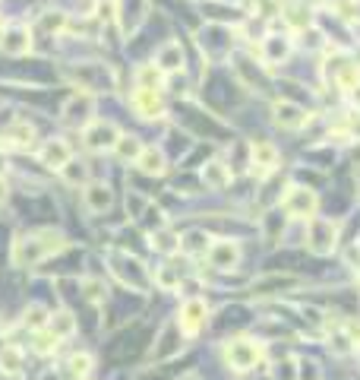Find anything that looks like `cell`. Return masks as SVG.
Returning <instances> with one entry per match:
<instances>
[{
    "label": "cell",
    "instance_id": "cell-1",
    "mask_svg": "<svg viewBox=\"0 0 360 380\" xmlns=\"http://www.w3.org/2000/svg\"><path fill=\"white\" fill-rule=\"evenodd\" d=\"M67 247V238L61 235V231L54 229H38L32 231V235H23L13 244V263L16 266H32V263L51 257V254L63 251Z\"/></svg>",
    "mask_w": 360,
    "mask_h": 380
},
{
    "label": "cell",
    "instance_id": "cell-2",
    "mask_svg": "<svg viewBox=\"0 0 360 380\" xmlns=\"http://www.w3.org/2000/svg\"><path fill=\"white\" fill-rule=\"evenodd\" d=\"M316 206H319V196L310 187H288V194L282 200V209L291 219H310L316 213Z\"/></svg>",
    "mask_w": 360,
    "mask_h": 380
},
{
    "label": "cell",
    "instance_id": "cell-3",
    "mask_svg": "<svg viewBox=\"0 0 360 380\" xmlns=\"http://www.w3.org/2000/svg\"><path fill=\"white\" fill-rule=\"evenodd\" d=\"M259 352H262L259 342H253V339H227V346H225V358H227V364H231L234 371L256 368Z\"/></svg>",
    "mask_w": 360,
    "mask_h": 380
},
{
    "label": "cell",
    "instance_id": "cell-4",
    "mask_svg": "<svg viewBox=\"0 0 360 380\" xmlns=\"http://www.w3.org/2000/svg\"><path fill=\"white\" fill-rule=\"evenodd\" d=\"M86 130V146H89L92 152H108V149H114L117 140H120V130H117V124L111 121H92L89 127H83Z\"/></svg>",
    "mask_w": 360,
    "mask_h": 380
},
{
    "label": "cell",
    "instance_id": "cell-5",
    "mask_svg": "<svg viewBox=\"0 0 360 380\" xmlns=\"http://www.w3.org/2000/svg\"><path fill=\"white\" fill-rule=\"evenodd\" d=\"M130 105H133V111L145 121H155L165 114V99H161V92L145 89V86H136L133 95H130Z\"/></svg>",
    "mask_w": 360,
    "mask_h": 380
},
{
    "label": "cell",
    "instance_id": "cell-6",
    "mask_svg": "<svg viewBox=\"0 0 360 380\" xmlns=\"http://www.w3.org/2000/svg\"><path fill=\"white\" fill-rule=\"evenodd\" d=\"M117 26L123 35H133L149 13V0H117Z\"/></svg>",
    "mask_w": 360,
    "mask_h": 380
},
{
    "label": "cell",
    "instance_id": "cell-7",
    "mask_svg": "<svg viewBox=\"0 0 360 380\" xmlns=\"http://www.w3.org/2000/svg\"><path fill=\"white\" fill-rule=\"evenodd\" d=\"M92 114H95V99L89 92H76L63 105V124H70V127H89Z\"/></svg>",
    "mask_w": 360,
    "mask_h": 380
},
{
    "label": "cell",
    "instance_id": "cell-8",
    "mask_svg": "<svg viewBox=\"0 0 360 380\" xmlns=\"http://www.w3.org/2000/svg\"><path fill=\"white\" fill-rule=\"evenodd\" d=\"M205 314H209V308H205V301L202 298H187L183 301V308L178 314V326H180V333H187V336H196L205 326Z\"/></svg>",
    "mask_w": 360,
    "mask_h": 380
},
{
    "label": "cell",
    "instance_id": "cell-9",
    "mask_svg": "<svg viewBox=\"0 0 360 380\" xmlns=\"http://www.w3.org/2000/svg\"><path fill=\"white\" fill-rule=\"evenodd\" d=\"M0 51L10 57H23L32 51V32L29 26H6L4 35H0Z\"/></svg>",
    "mask_w": 360,
    "mask_h": 380
},
{
    "label": "cell",
    "instance_id": "cell-10",
    "mask_svg": "<svg viewBox=\"0 0 360 380\" xmlns=\"http://www.w3.org/2000/svg\"><path fill=\"white\" fill-rule=\"evenodd\" d=\"M294 51V41L288 35H262V45H259V57L262 64L275 67V64H284Z\"/></svg>",
    "mask_w": 360,
    "mask_h": 380
},
{
    "label": "cell",
    "instance_id": "cell-11",
    "mask_svg": "<svg viewBox=\"0 0 360 380\" xmlns=\"http://www.w3.org/2000/svg\"><path fill=\"white\" fill-rule=\"evenodd\" d=\"M250 165H253L256 178H269V174L278 168V149L266 140L253 143V149H250Z\"/></svg>",
    "mask_w": 360,
    "mask_h": 380
},
{
    "label": "cell",
    "instance_id": "cell-12",
    "mask_svg": "<svg viewBox=\"0 0 360 380\" xmlns=\"http://www.w3.org/2000/svg\"><path fill=\"white\" fill-rule=\"evenodd\" d=\"M282 19L291 32H304L313 26V6L307 0H288V4H282Z\"/></svg>",
    "mask_w": 360,
    "mask_h": 380
},
{
    "label": "cell",
    "instance_id": "cell-13",
    "mask_svg": "<svg viewBox=\"0 0 360 380\" xmlns=\"http://www.w3.org/2000/svg\"><path fill=\"white\" fill-rule=\"evenodd\" d=\"M275 124L282 130H300L307 121H310V114H307V108H300L297 101H288V99H282V101H275Z\"/></svg>",
    "mask_w": 360,
    "mask_h": 380
},
{
    "label": "cell",
    "instance_id": "cell-14",
    "mask_svg": "<svg viewBox=\"0 0 360 380\" xmlns=\"http://www.w3.org/2000/svg\"><path fill=\"white\" fill-rule=\"evenodd\" d=\"M310 251L313 254H332L335 251V225L326 219L310 222Z\"/></svg>",
    "mask_w": 360,
    "mask_h": 380
},
{
    "label": "cell",
    "instance_id": "cell-15",
    "mask_svg": "<svg viewBox=\"0 0 360 380\" xmlns=\"http://www.w3.org/2000/svg\"><path fill=\"white\" fill-rule=\"evenodd\" d=\"M155 67L165 73H178L183 70V45L180 41H165L158 51H155Z\"/></svg>",
    "mask_w": 360,
    "mask_h": 380
},
{
    "label": "cell",
    "instance_id": "cell-16",
    "mask_svg": "<svg viewBox=\"0 0 360 380\" xmlns=\"http://www.w3.org/2000/svg\"><path fill=\"white\" fill-rule=\"evenodd\" d=\"M38 159H41V165L57 168V171H61V168L73 159V149H70V143H67V140H48L45 146H41Z\"/></svg>",
    "mask_w": 360,
    "mask_h": 380
},
{
    "label": "cell",
    "instance_id": "cell-17",
    "mask_svg": "<svg viewBox=\"0 0 360 380\" xmlns=\"http://www.w3.org/2000/svg\"><path fill=\"white\" fill-rule=\"evenodd\" d=\"M202 184L209 187V190H225L227 184H231V178H234V171L227 168L222 159H212V162H205L202 165Z\"/></svg>",
    "mask_w": 360,
    "mask_h": 380
},
{
    "label": "cell",
    "instance_id": "cell-18",
    "mask_svg": "<svg viewBox=\"0 0 360 380\" xmlns=\"http://www.w3.org/2000/svg\"><path fill=\"white\" fill-rule=\"evenodd\" d=\"M240 260V247L234 241H218V244L209 247V263L215 269H234Z\"/></svg>",
    "mask_w": 360,
    "mask_h": 380
},
{
    "label": "cell",
    "instance_id": "cell-19",
    "mask_svg": "<svg viewBox=\"0 0 360 380\" xmlns=\"http://www.w3.org/2000/svg\"><path fill=\"white\" fill-rule=\"evenodd\" d=\"M111 200H114V194H111V187L108 184H101V181H95V184H89L83 190V203H86V209L89 213H105L108 206H111Z\"/></svg>",
    "mask_w": 360,
    "mask_h": 380
},
{
    "label": "cell",
    "instance_id": "cell-20",
    "mask_svg": "<svg viewBox=\"0 0 360 380\" xmlns=\"http://www.w3.org/2000/svg\"><path fill=\"white\" fill-rule=\"evenodd\" d=\"M136 168L143 174H149V178H158V174L168 171V162H165V152L155 149V146H145L143 152H139L136 159Z\"/></svg>",
    "mask_w": 360,
    "mask_h": 380
},
{
    "label": "cell",
    "instance_id": "cell-21",
    "mask_svg": "<svg viewBox=\"0 0 360 380\" xmlns=\"http://www.w3.org/2000/svg\"><path fill=\"white\" fill-rule=\"evenodd\" d=\"M35 143V130L29 121H16L10 124V130H6V146H16V149H32Z\"/></svg>",
    "mask_w": 360,
    "mask_h": 380
},
{
    "label": "cell",
    "instance_id": "cell-22",
    "mask_svg": "<svg viewBox=\"0 0 360 380\" xmlns=\"http://www.w3.org/2000/svg\"><path fill=\"white\" fill-rule=\"evenodd\" d=\"M48 330L57 336V339H67V336L76 333V320H73V314L67 311H57L48 317Z\"/></svg>",
    "mask_w": 360,
    "mask_h": 380
},
{
    "label": "cell",
    "instance_id": "cell-23",
    "mask_svg": "<svg viewBox=\"0 0 360 380\" xmlns=\"http://www.w3.org/2000/svg\"><path fill=\"white\" fill-rule=\"evenodd\" d=\"M23 361H26V355L19 346L0 349V371H4V374H19V371H23Z\"/></svg>",
    "mask_w": 360,
    "mask_h": 380
},
{
    "label": "cell",
    "instance_id": "cell-24",
    "mask_svg": "<svg viewBox=\"0 0 360 380\" xmlns=\"http://www.w3.org/2000/svg\"><path fill=\"white\" fill-rule=\"evenodd\" d=\"M143 149H145L143 140H139V136H133V134H120V140H117V146H114V152L123 159V162H136Z\"/></svg>",
    "mask_w": 360,
    "mask_h": 380
},
{
    "label": "cell",
    "instance_id": "cell-25",
    "mask_svg": "<svg viewBox=\"0 0 360 380\" xmlns=\"http://www.w3.org/2000/svg\"><path fill=\"white\" fill-rule=\"evenodd\" d=\"M61 178L67 181L70 187H76V184H83V181L89 178V168H86V162H79V159H70V162L61 168Z\"/></svg>",
    "mask_w": 360,
    "mask_h": 380
},
{
    "label": "cell",
    "instance_id": "cell-26",
    "mask_svg": "<svg viewBox=\"0 0 360 380\" xmlns=\"http://www.w3.org/2000/svg\"><path fill=\"white\" fill-rule=\"evenodd\" d=\"M161 79H165V73L155 67V61H152V64H143V67L136 70V86H145V89H158Z\"/></svg>",
    "mask_w": 360,
    "mask_h": 380
},
{
    "label": "cell",
    "instance_id": "cell-27",
    "mask_svg": "<svg viewBox=\"0 0 360 380\" xmlns=\"http://www.w3.org/2000/svg\"><path fill=\"white\" fill-rule=\"evenodd\" d=\"M67 368H70V377L73 380H86V377H89V371H92V355H86V352L70 355Z\"/></svg>",
    "mask_w": 360,
    "mask_h": 380
},
{
    "label": "cell",
    "instance_id": "cell-28",
    "mask_svg": "<svg viewBox=\"0 0 360 380\" xmlns=\"http://www.w3.org/2000/svg\"><path fill=\"white\" fill-rule=\"evenodd\" d=\"M180 251L183 254H205L209 251V238L202 231H187V238L180 241Z\"/></svg>",
    "mask_w": 360,
    "mask_h": 380
},
{
    "label": "cell",
    "instance_id": "cell-29",
    "mask_svg": "<svg viewBox=\"0 0 360 380\" xmlns=\"http://www.w3.org/2000/svg\"><path fill=\"white\" fill-rule=\"evenodd\" d=\"M152 247L161 254H174V251H180V238H174L171 231H155L152 235Z\"/></svg>",
    "mask_w": 360,
    "mask_h": 380
},
{
    "label": "cell",
    "instance_id": "cell-30",
    "mask_svg": "<svg viewBox=\"0 0 360 380\" xmlns=\"http://www.w3.org/2000/svg\"><path fill=\"white\" fill-rule=\"evenodd\" d=\"M282 13V0H253V16L259 19H272Z\"/></svg>",
    "mask_w": 360,
    "mask_h": 380
},
{
    "label": "cell",
    "instance_id": "cell-31",
    "mask_svg": "<svg viewBox=\"0 0 360 380\" xmlns=\"http://www.w3.org/2000/svg\"><path fill=\"white\" fill-rule=\"evenodd\" d=\"M57 346H61V339H57L54 333H38L35 336V352L38 355H51V352H57Z\"/></svg>",
    "mask_w": 360,
    "mask_h": 380
},
{
    "label": "cell",
    "instance_id": "cell-32",
    "mask_svg": "<svg viewBox=\"0 0 360 380\" xmlns=\"http://www.w3.org/2000/svg\"><path fill=\"white\" fill-rule=\"evenodd\" d=\"M63 26H67L63 13H45V16H41V29H45V32H61Z\"/></svg>",
    "mask_w": 360,
    "mask_h": 380
},
{
    "label": "cell",
    "instance_id": "cell-33",
    "mask_svg": "<svg viewBox=\"0 0 360 380\" xmlns=\"http://www.w3.org/2000/svg\"><path fill=\"white\" fill-rule=\"evenodd\" d=\"M48 324V314L45 308H38V304H32V308L26 311V326H32V330H38V326Z\"/></svg>",
    "mask_w": 360,
    "mask_h": 380
},
{
    "label": "cell",
    "instance_id": "cell-34",
    "mask_svg": "<svg viewBox=\"0 0 360 380\" xmlns=\"http://www.w3.org/2000/svg\"><path fill=\"white\" fill-rule=\"evenodd\" d=\"M155 282H158L165 291H171L174 285H178V276H174V269L165 266V269H158V273H155Z\"/></svg>",
    "mask_w": 360,
    "mask_h": 380
},
{
    "label": "cell",
    "instance_id": "cell-35",
    "mask_svg": "<svg viewBox=\"0 0 360 380\" xmlns=\"http://www.w3.org/2000/svg\"><path fill=\"white\" fill-rule=\"evenodd\" d=\"M294 368H297V361H294V358H288V361L284 364H275V371H272V374H275V380H291L294 377Z\"/></svg>",
    "mask_w": 360,
    "mask_h": 380
},
{
    "label": "cell",
    "instance_id": "cell-36",
    "mask_svg": "<svg viewBox=\"0 0 360 380\" xmlns=\"http://www.w3.org/2000/svg\"><path fill=\"white\" fill-rule=\"evenodd\" d=\"M101 289H105V285H101V282H86V291H89V298H92V301H101V298H105V291H101Z\"/></svg>",
    "mask_w": 360,
    "mask_h": 380
},
{
    "label": "cell",
    "instance_id": "cell-37",
    "mask_svg": "<svg viewBox=\"0 0 360 380\" xmlns=\"http://www.w3.org/2000/svg\"><path fill=\"white\" fill-rule=\"evenodd\" d=\"M6 190H10V187H6V181L0 178V206H4V203H6Z\"/></svg>",
    "mask_w": 360,
    "mask_h": 380
},
{
    "label": "cell",
    "instance_id": "cell-38",
    "mask_svg": "<svg viewBox=\"0 0 360 380\" xmlns=\"http://www.w3.org/2000/svg\"><path fill=\"white\" fill-rule=\"evenodd\" d=\"M178 380H200V374H193V371H187V374H180Z\"/></svg>",
    "mask_w": 360,
    "mask_h": 380
},
{
    "label": "cell",
    "instance_id": "cell-39",
    "mask_svg": "<svg viewBox=\"0 0 360 380\" xmlns=\"http://www.w3.org/2000/svg\"><path fill=\"white\" fill-rule=\"evenodd\" d=\"M4 168H6V156H4V149H0V178H4Z\"/></svg>",
    "mask_w": 360,
    "mask_h": 380
},
{
    "label": "cell",
    "instance_id": "cell-40",
    "mask_svg": "<svg viewBox=\"0 0 360 380\" xmlns=\"http://www.w3.org/2000/svg\"><path fill=\"white\" fill-rule=\"evenodd\" d=\"M41 380H61V377H57L54 371H45V374H41Z\"/></svg>",
    "mask_w": 360,
    "mask_h": 380
},
{
    "label": "cell",
    "instance_id": "cell-41",
    "mask_svg": "<svg viewBox=\"0 0 360 380\" xmlns=\"http://www.w3.org/2000/svg\"><path fill=\"white\" fill-rule=\"evenodd\" d=\"M193 4H209V0H193Z\"/></svg>",
    "mask_w": 360,
    "mask_h": 380
},
{
    "label": "cell",
    "instance_id": "cell-42",
    "mask_svg": "<svg viewBox=\"0 0 360 380\" xmlns=\"http://www.w3.org/2000/svg\"><path fill=\"white\" fill-rule=\"evenodd\" d=\"M227 4H237V0H227Z\"/></svg>",
    "mask_w": 360,
    "mask_h": 380
},
{
    "label": "cell",
    "instance_id": "cell-43",
    "mask_svg": "<svg viewBox=\"0 0 360 380\" xmlns=\"http://www.w3.org/2000/svg\"><path fill=\"white\" fill-rule=\"evenodd\" d=\"M307 4H310V6H313V0H307Z\"/></svg>",
    "mask_w": 360,
    "mask_h": 380
},
{
    "label": "cell",
    "instance_id": "cell-44",
    "mask_svg": "<svg viewBox=\"0 0 360 380\" xmlns=\"http://www.w3.org/2000/svg\"><path fill=\"white\" fill-rule=\"evenodd\" d=\"M0 35H4V29H0Z\"/></svg>",
    "mask_w": 360,
    "mask_h": 380
}]
</instances>
